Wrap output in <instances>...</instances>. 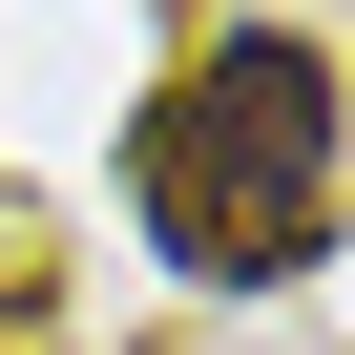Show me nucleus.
<instances>
[{
    "instance_id": "nucleus-1",
    "label": "nucleus",
    "mask_w": 355,
    "mask_h": 355,
    "mask_svg": "<svg viewBox=\"0 0 355 355\" xmlns=\"http://www.w3.org/2000/svg\"><path fill=\"white\" fill-rule=\"evenodd\" d=\"M125 209H146V251L189 272V293H293L334 251V63L293 21L209 42L189 84L125 125Z\"/></svg>"
}]
</instances>
